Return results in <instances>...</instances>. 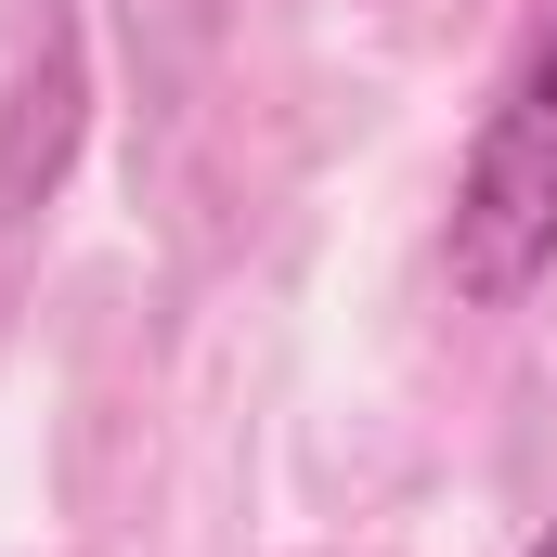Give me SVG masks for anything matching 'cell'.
Returning a JSON list of instances; mask_svg holds the SVG:
<instances>
[{
	"mask_svg": "<svg viewBox=\"0 0 557 557\" xmlns=\"http://www.w3.org/2000/svg\"><path fill=\"white\" fill-rule=\"evenodd\" d=\"M441 273L467 311H519L557 273V13L519 39L506 91L480 104V143L454 169V221H441Z\"/></svg>",
	"mask_w": 557,
	"mask_h": 557,
	"instance_id": "1",
	"label": "cell"
},
{
	"mask_svg": "<svg viewBox=\"0 0 557 557\" xmlns=\"http://www.w3.org/2000/svg\"><path fill=\"white\" fill-rule=\"evenodd\" d=\"M532 557H557V519H545V532H532Z\"/></svg>",
	"mask_w": 557,
	"mask_h": 557,
	"instance_id": "2",
	"label": "cell"
}]
</instances>
